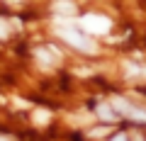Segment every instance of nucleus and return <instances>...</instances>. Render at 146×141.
<instances>
[{
    "instance_id": "1",
    "label": "nucleus",
    "mask_w": 146,
    "mask_h": 141,
    "mask_svg": "<svg viewBox=\"0 0 146 141\" xmlns=\"http://www.w3.org/2000/svg\"><path fill=\"white\" fill-rule=\"evenodd\" d=\"M56 34L66 44H71L73 49H78V51H83V54H95L98 51V44H95L88 34H83V32H78L76 27H71V17H56Z\"/></svg>"
},
{
    "instance_id": "2",
    "label": "nucleus",
    "mask_w": 146,
    "mask_h": 141,
    "mask_svg": "<svg viewBox=\"0 0 146 141\" xmlns=\"http://www.w3.org/2000/svg\"><path fill=\"white\" fill-rule=\"evenodd\" d=\"M80 29H83V34H107L110 29H112V20L105 15H98V12H90V15H83L78 20Z\"/></svg>"
},
{
    "instance_id": "8",
    "label": "nucleus",
    "mask_w": 146,
    "mask_h": 141,
    "mask_svg": "<svg viewBox=\"0 0 146 141\" xmlns=\"http://www.w3.org/2000/svg\"><path fill=\"white\" fill-rule=\"evenodd\" d=\"M110 131V126H98V129H90V136H95V139H98V136H105Z\"/></svg>"
},
{
    "instance_id": "11",
    "label": "nucleus",
    "mask_w": 146,
    "mask_h": 141,
    "mask_svg": "<svg viewBox=\"0 0 146 141\" xmlns=\"http://www.w3.org/2000/svg\"><path fill=\"white\" fill-rule=\"evenodd\" d=\"M112 141H129V139H127V134H117Z\"/></svg>"
},
{
    "instance_id": "7",
    "label": "nucleus",
    "mask_w": 146,
    "mask_h": 141,
    "mask_svg": "<svg viewBox=\"0 0 146 141\" xmlns=\"http://www.w3.org/2000/svg\"><path fill=\"white\" fill-rule=\"evenodd\" d=\"M7 34H10V27H7V22L0 17V39H7Z\"/></svg>"
},
{
    "instance_id": "3",
    "label": "nucleus",
    "mask_w": 146,
    "mask_h": 141,
    "mask_svg": "<svg viewBox=\"0 0 146 141\" xmlns=\"http://www.w3.org/2000/svg\"><path fill=\"white\" fill-rule=\"evenodd\" d=\"M110 105H112L115 112H119V117H127V119H134V122H146V112L134 107L131 102H127L124 97H115Z\"/></svg>"
},
{
    "instance_id": "6",
    "label": "nucleus",
    "mask_w": 146,
    "mask_h": 141,
    "mask_svg": "<svg viewBox=\"0 0 146 141\" xmlns=\"http://www.w3.org/2000/svg\"><path fill=\"white\" fill-rule=\"evenodd\" d=\"M54 12L56 15H73L76 12V5H71V3H56L54 5Z\"/></svg>"
},
{
    "instance_id": "4",
    "label": "nucleus",
    "mask_w": 146,
    "mask_h": 141,
    "mask_svg": "<svg viewBox=\"0 0 146 141\" xmlns=\"http://www.w3.org/2000/svg\"><path fill=\"white\" fill-rule=\"evenodd\" d=\"M34 56L39 58L44 66H56V63H58V51H56V49H51V46H42V49H36Z\"/></svg>"
},
{
    "instance_id": "10",
    "label": "nucleus",
    "mask_w": 146,
    "mask_h": 141,
    "mask_svg": "<svg viewBox=\"0 0 146 141\" xmlns=\"http://www.w3.org/2000/svg\"><path fill=\"white\" fill-rule=\"evenodd\" d=\"M36 122H39V124L46 122V112H36Z\"/></svg>"
},
{
    "instance_id": "5",
    "label": "nucleus",
    "mask_w": 146,
    "mask_h": 141,
    "mask_svg": "<svg viewBox=\"0 0 146 141\" xmlns=\"http://www.w3.org/2000/svg\"><path fill=\"white\" fill-rule=\"evenodd\" d=\"M95 112H98V117H100V119H105V122H117V119H119V117H117V112L112 110V105H110V102L98 105V110H95Z\"/></svg>"
},
{
    "instance_id": "9",
    "label": "nucleus",
    "mask_w": 146,
    "mask_h": 141,
    "mask_svg": "<svg viewBox=\"0 0 146 141\" xmlns=\"http://www.w3.org/2000/svg\"><path fill=\"white\" fill-rule=\"evenodd\" d=\"M127 68H129V73H136V75H146V68H144V66H131V63H129Z\"/></svg>"
},
{
    "instance_id": "13",
    "label": "nucleus",
    "mask_w": 146,
    "mask_h": 141,
    "mask_svg": "<svg viewBox=\"0 0 146 141\" xmlns=\"http://www.w3.org/2000/svg\"><path fill=\"white\" fill-rule=\"evenodd\" d=\"M134 141H144V139H141V136H134Z\"/></svg>"
},
{
    "instance_id": "12",
    "label": "nucleus",
    "mask_w": 146,
    "mask_h": 141,
    "mask_svg": "<svg viewBox=\"0 0 146 141\" xmlns=\"http://www.w3.org/2000/svg\"><path fill=\"white\" fill-rule=\"evenodd\" d=\"M0 141H10V139H5V136H3V134H0Z\"/></svg>"
}]
</instances>
